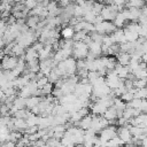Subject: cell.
I'll list each match as a JSON object with an SVG mask.
<instances>
[{
    "label": "cell",
    "mask_w": 147,
    "mask_h": 147,
    "mask_svg": "<svg viewBox=\"0 0 147 147\" xmlns=\"http://www.w3.org/2000/svg\"><path fill=\"white\" fill-rule=\"evenodd\" d=\"M37 38V34L33 33L31 30H28L25 32H22L17 38H16V42L22 45L23 47H26V46H30L31 44H33V41L36 40Z\"/></svg>",
    "instance_id": "4"
},
{
    "label": "cell",
    "mask_w": 147,
    "mask_h": 147,
    "mask_svg": "<svg viewBox=\"0 0 147 147\" xmlns=\"http://www.w3.org/2000/svg\"><path fill=\"white\" fill-rule=\"evenodd\" d=\"M145 1H147V0H145Z\"/></svg>",
    "instance_id": "55"
},
{
    "label": "cell",
    "mask_w": 147,
    "mask_h": 147,
    "mask_svg": "<svg viewBox=\"0 0 147 147\" xmlns=\"http://www.w3.org/2000/svg\"><path fill=\"white\" fill-rule=\"evenodd\" d=\"M94 25H95V31H98L99 33H102V34H105V33L109 34V33H113L116 31L115 23H111L109 21H102V22L96 23Z\"/></svg>",
    "instance_id": "5"
},
{
    "label": "cell",
    "mask_w": 147,
    "mask_h": 147,
    "mask_svg": "<svg viewBox=\"0 0 147 147\" xmlns=\"http://www.w3.org/2000/svg\"><path fill=\"white\" fill-rule=\"evenodd\" d=\"M134 98H140V99H146L147 98V87H141V88H136L134 92Z\"/></svg>",
    "instance_id": "32"
},
{
    "label": "cell",
    "mask_w": 147,
    "mask_h": 147,
    "mask_svg": "<svg viewBox=\"0 0 147 147\" xmlns=\"http://www.w3.org/2000/svg\"><path fill=\"white\" fill-rule=\"evenodd\" d=\"M115 71H116L117 75H118L121 78H123V79H126V78L129 77L130 72H131V70H130V68H129L127 65H122V64H119V63L116 64Z\"/></svg>",
    "instance_id": "13"
},
{
    "label": "cell",
    "mask_w": 147,
    "mask_h": 147,
    "mask_svg": "<svg viewBox=\"0 0 147 147\" xmlns=\"http://www.w3.org/2000/svg\"><path fill=\"white\" fill-rule=\"evenodd\" d=\"M139 23L140 24H147V15H145L144 13H141V15L139 16Z\"/></svg>",
    "instance_id": "46"
},
{
    "label": "cell",
    "mask_w": 147,
    "mask_h": 147,
    "mask_svg": "<svg viewBox=\"0 0 147 147\" xmlns=\"http://www.w3.org/2000/svg\"><path fill=\"white\" fill-rule=\"evenodd\" d=\"M87 37V31L86 30H80V31H76L75 36H74V40L78 41V40H85V38Z\"/></svg>",
    "instance_id": "33"
},
{
    "label": "cell",
    "mask_w": 147,
    "mask_h": 147,
    "mask_svg": "<svg viewBox=\"0 0 147 147\" xmlns=\"http://www.w3.org/2000/svg\"><path fill=\"white\" fill-rule=\"evenodd\" d=\"M141 15V11L139 8H136V7H131L129 9V20L132 21V22H136L139 20V16Z\"/></svg>",
    "instance_id": "20"
},
{
    "label": "cell",
    "mask_w": 147,
    "mask_h": 147,
    "mask_svg": "<svg viewBox=\"0 0 147 147\" xmlns=\"http://www.w3.org/2000/svg\"><path fill=\"white\" fill-rule=\"evenodd\" d=\"M37 1H38V2H42V0H37Z\"/></svg>",
    "instance_id": "53"
},
{
    "label": "cell",
    "mask_w": 147,
    "mask_h": 147,
    "mask_svg": "<svg viewBox=\"0 0 147 147\" xmlns=\"http://www.w3.org/2000/svg\"><path fill=\"white\" fill-rule=\"evenodd\" d=\"M113 44H115V40L113 38V36H105L103 37V41H102V45H106V46H111Z\"/></svg>",
    "instance_id": "42"
},
{
    "label": "cell",
    "mask_w": 147,
    "mask_h": 147,
    "mask_svg": "<svg viewBox=\"0 0 147 147\" xmlns=\"http://www.w3.org/2000/svg\"><path fill=\"white\" fill-rule=\"evenodd\" d=\"M125 21H126V18H125V16H124V14H123L122 11H119V13L116 15V17L114 18V23H115V25L118 26V28L123 26L124 23H125Z\"/></svg>",
    "instance_id": "29"
},
{
    "label": "cell",
    "mask_w": 147,
    "mask_h": 147,
    "mask_svg": "<svg viewBox=\"0 0 147 147\" xmlns=\"http://www.w3.org/2000/svg\"><path fill=\"white\" fill-rule=\"evenodd\" d=\"M53 87H52V83L51 82H48L47 84H45L41 88H40V94H46V95H48L49 93H52L53 92V90H52Z\"/></svg>",
    "instance_id": "37"
},
{
    "label": "cell",
    "mask_w": 147,
    "mask_h": 147,
    "mask_svg": "<svg viewBox=\"0 0 147 147\" xmlns=\"http://www.w3.org/2000/svg\"><path fill=\"white\" fill-rule=\"evenodd\" d=\"M92 118H93V116H90V115L84 116V117L82 118V121L79 122V126H80L82 129H84V130L90 129V127H91V123H92Z\"/></svg>",
    "instance_id": "26"
},
{
    "label": "cell",
    "mask_w": 147,
    "mask_h": 147,
    "mask_svg": "<svg viewBox=\"0 0 147 147\" xmlns=\"http://www.w3.org/2000/svg\"><path fill=\"white\" fill-rule=\"evenodd\" d=\"M105 117L109 121V123H114V121L118 117V111H117V109L115 108V106L113 105V106H110V107H108L107 108V110L105 111Z\"/></svg>",
    "instance_id": "12"
},
{
    "label": "cell",
    "mask_w": 147,
    "mask_h": 147,
    "mask_svg": "<svg viewBox=\"0 0 147 147\" xmlns=\"http://www.w3.org/2000/svg\"><path fill=\"white\" fill-rule=\"evenodd\" d=\"M142 13H144L145 15H147V5H146V6L142 8Z\"/></svg>",
    "instance_id": "51"
},
{
    "label": "cell",
    "mask_w": 147,
    "mask_h": 147,
    "mask_svg": "<svg viewBox=\"0 0 147 147\" xmlns=\"http://www.w3.org/2000/svg\"><path fill=\"white\" fill-rule=\"evenodd\" d=\"M144 3H145V0H130V1L126 3V6H127L129 8H131V7L141 8V7H144Z\"/></svg>",
    "instance_id": "34"
},
{
    "label": "cell",
    "mask_w": 147,
    "mask_h": 147,
    "mask_svg": "<svg viewBox=\"0 0 147 147\" xmlns=\"http://www.w3.org/2000/svg\"><path fill=\"white\" fill-rule=\"evenodd\" d=\"M122 144H125V142L119 138V136L118 137H115V138H113V139H110V140L107 141V145L108 146H116V145H122Z\"/></svg>",
    "instance_id": "38"
},
{
    "label": "cell",
    "mask_w": 147,
    "mask_h": 147,
    "mask_svg": "<svg viewBox=\"0 0 147 147\" xmlns=\"http://www.w3.org/2000/svg\"><path fill=\"white\" fill-rule=\"evenodd\" d=\"M24 3H25V6H26L29 9H33L39 2H38L37 0H24Z\"/></svg>",
    "instance_id": "43"
},
{
    "label": "cell",
    "mask_w": 147,
    "mask_h": 147,
    "mask_svg": "<svg viewBox=\"0 0 147 147\" xmlns=\"http://www.w3.org/2000/svg\"><path fill=\"white\" fill-rule=\"evenodd\" d=\"M20 0H2V2H7V3H11V2H17Z\"/></svg>",
    "instance_id": "50"
},
{
    "label": "cell",
    "mask_w": 147,
    "mask_h": 147,
    "mask_svg": "<svg viewBox=\"0 0 147 147\" xmlns=\"http://www.w3.org/2000/svg\"><path fill=\"white\" fill-rule=\"evenodd\" d=\"M48 82H49V80H48V77H47V76H44V77H41L40 79L37 80V85H38L39 88H41V87H42L45 84H47Z\"/></svg>",
    "instance_id": "45"
},
{
    "label": "cell",
    "mask_w": 147,
    "mask_h": 147,
    "mask_svg": "<svg viewBox=\"0 0 147 147\" xmlns=\"http://www.w3.org/2000/svg\"><path fill=\"white\" fill-rule=\"evenodd\" d=\"M102 8H103V6H102L100 2H94L93 8H92V11H93L95 15H100L101 11H102Z\"/></svg>",
    "instance_id": "41"
},
{
    "label": "cell",
    "mask_w": 147,
    "mask_h": 147,
    "mask_svg": "<svg viewBox=\"0 0 147 147\" xmlns=\"http://www.w3.org/2000/svg\"><path fill=\"white\" fill-rule=\"evenodd\" d=\"M13 123H14V130H24L28 127V123L25 118H18V117H14L13 118Z\"/></svg>",
    "instance_id": "16"
},
{
    "label": "cell",
    "mask_w": 147,
    "mask_h": 147,
    "mask_svg": "<svg viewBox=\"0 0 147 147\" xmlns=\"http://www.w3.org/2000/svg\"><path fill=\"white\" fill-rule=\"evenodd\" d=\"M90 36H91L92 40H94V41H96V42H99V44H102L103 37H105L102 33H99L98 31H92V33H91Z\"/></svg>",
    "instance_id": "35"
},
{
    "label": "cell",
    "mask_w": 147,
    "mask_h": 147,
    "mask_svg": "<svg viewBox=\"0 0 147 147\" xmlns=\"http://www.w3.org/2000/svg\"><path fill=\"white\" fill-rule=\"evenodd\" d=\"M76 1H77L78 5H83V3L85 2V0H76Z\"/></svg>",
    "instance_id": "52"
},
{
    "label": "cell",
    "mask_w": 147,
    "mask_h": 147,
    "mask_svg": "<svg viewBox=\"0 0 147 147\" xmlns=\"http://www.w3.org/2000/svg\"><path fill=\"white\" fill-rule=\"evenodd\" d=\"M114 3L117 5L119 7V10L123 8V6L125 5V0H114Z\"/></svg>",
    "instance_id": "47"
},
{
    "label": "cell",
    "mask_w": 147,
    "mask_h": 147,
    "mask_svg": "<svg viewBox=\"0 0 147 147\" xmlns=\"http://www.w3.org/2000/svg\"><path fill=\"white\" fill-rule=\"evenodd\" d=\"M42 47H44V45H42V42H41V41H40V42H38V44H34V45H33V48H34L36 51H38V52H39Z\"/></svg>",
    "instance_id": "48"
},
{
    "label": "cell",
    "mask_w": 147,
    "mask_h": 147,
    "mask_svg": "<svg viewBox=\"0 0 147 147\" xmlns=\"http://www.w3.org/2000/svg\"><path fill=\"white\" fill-rule=\"evenodd\" d=\"M124 33H125V38L127 41H136L140 37L138 32L132 31V30H127V29H124Z\"/></svg>",
    "instance_id": "25"
},
{
    "label": "cell",
    "mask_w": 147,
    "mask_h": 147,
    "mask_svg": "<svg viewBox=\"0 0 147 147\" xmlns=\"http://www.w3.org/2000/svg\"><path fill=\"white\" fill-rule=\"evenodd\" d=\"M106 83H107V85H108L111 90H115V88H117L118 86H121L122 84H124L123 78H121V77L117 75V72L115 71V69L108 71L107 76H106Z\"/></svg>",
    "instance_id": "3"
},
{
    "label": "cell",
    "mask_w": 147,
    "mask_h": 147,
    "mask_svg": "<svg viewBox=\"0 0 147 147\" xmlns=\"http://www.w3.org/2000/svg\"><path fill=\"white\" fill-rule=\"evenodd\" d=\"M10 54H11V55H15V56H21V55H23V54H24V47H23L22 45H20V44L16 42V44H14Z\"/></svg>",
    "instance_id": "30"
},
{
    "label": "cell",
    "mask_w": 147,
    "mask_h": 147,
    "mask_svg": "<svg viewBox=\"0 0 147 147\" xmlns=\"http://www.w3.org/2000/svg\"><path fill=\"white\" fill-rule=\"evenodd\" d=\"M87 45H88L90 52H92L95 56L102 54V44H99V42H96V41H94V40H91Z\"/></svg>",
    "instance_id": "14"
},
{
    "label": "cell",
    "mask_w": 147,
    "mask_h": 147,
    "mask_svg": "<svg viewBox=\"0 0 147 147\" xmlns=\"http://www.w3.org/2000/svg\"><path fill=\"white\" fill-rule=\"evenodd\" d=\"M130 126L131 124L129 125H125V126H121V129L118 130V136L119 138L125 142V144H129L131 140H132V133H131V130H130Z\"/></svg>",
    "instance_id": "11"
},
{
    "label": "cell",
    "mask_w": 147,
    "mask_h": 147,
    "mask_svg": "<svg viewBox=\"0 0 147 147\" xmlns=\"http://www.w3.org/2000/svg\"><path fill=\"white\" fill-rule=\"evenodd\" d=\"M38 17H39V16H37V15L30 16V17L28 18V21H26L28 26L31 28V29H33V30H36L37 26H38V23H39V18H38Z\"/></svg>",
    "instance_id": "28"
},
{
    "label": "cell",
    "mask_w": 147,
    "mask_h": 147,
    "mask_svg": "<svg viewBox=\"0 0 147 147\" xmlns=\"http://www.w3.org/2000/svg\"><path fill=\"white\" fill-rule=\"evenodd\" d=\"M77 61L75 59H71V57H68L61 62L57 63L56 65V70L57 72L60 74V76H74V74L76 72L77 70Z\"/></svg>",
    "instance_id": "1"
},
{
    "label": "cell",
    "mask_w": 147,
    "mask_h": 147,
    "mask_svg": "<svg viewBox=\"0 0 147 147\" xmlns=\"http://www.w3.org/2000/svg\"><path fill=\"white\" fill-rule=\"evenodd\" d=\"M25 119H26L28 126H34V125H38V124H39L40 117H38V116H37V114L30 113V114H29V116H28Z\"/></svg>",
    "instance_id": "24"
},
{
    "label": "cell",
    "mask_w": 147,
    "mask_h": 147,
    "mask_svg": "<svg viewBox=\"0 0 147 147\" xmlns=\"http://www.w3.org/2000/svg\"><path fill=\"white\" fill-rule=\"evenodd\" d=\"M24 69H25V62H24V60H23V59H20V60H18L17 65L13 69V74L17 77L20 74H22V72L24 71Z\"/></svg>",
    "instance_id": "27"
},
{
    "label": "cell",
    "mask_w": 147,
    "mask_h": 147,
    "mask_svg": "<svg viewBox=\"0 0 147 147\" xmlns=\"http://www.w3.org/2000/svg\"><path fill=\"white\" fill-rule=\"evenodd\" d=\"M39 59L40 60H46L52 56V46L51 45H45L39 52Z\"/></svg>",
    "instance_id": "17"
},
{
    "label": "cell",
    "mask_w": 147,
    "mask_h": 147,
    "mask_svg": "<svg viewBox=\"0 0 147 147\" xmlns=\"http://www.w3.org/2000/svg\"><path fill=\"white\" fill-rule=\"evenodd\" d=\"M113 38H114V40H115V42H119V44H122V42H125V41H127L126 40V38H125V33H124V30H116L115 32H113Z\"/></svg>",
    "instance_id": "18"
},
{
    "label": "cell",
    "mask_w": 147,
    "mask_h": 147,
    "mask_svg": "<svg viewBox=\"0 0 147 147\" xmlns=\"http://www.w3.org/2000/svg\"><path fill=\"white\" fill-rule=\"evenodd\" d=\"M100 74L98 71H88V75H87V78L90 80V84H93L98 78H99Z\"/></svg>",
    "instance_id": "39"
},
{
    "label": "cell",
    "mask_w": 147,
    "mask_h": 147,
    "mask_svg": "<svg viewBox=\"0 0 147 147\" xmlns=\"http://www.w3.org/2000/svg\"><path fill=\"white\" fill-rule=\"evenodd\" d=\"M75 32H76V31H75V29H74L72 26H65V28L62 29L61 36H62L64 39H71V38H74Z\"/></svg>",
    "instance_id": "21"
},
{
    "label": "cell",
    "mask_w": 147,
    "mask_h": 147,
    "mask_svg": "<svg viewBox=\"0 0 147 147\" xmlns=\"http://www.w3.org/2000/svg\"><path fill=\"white\" fill-rule=\"evenodd\" d=\"M134 92H136V88H131V90H127L125 93H123L121 95V99L126 101V102H130L133 98H134Z\"/></svg>",
    "instance_id": "31"
},
{
    "label": "cell",
    "mask_w": 147,
    "mask_h": 147,
    "mask_svg": "<svg viewBox=\"0 0 147 147\" xmlns=\"http://www.w3.org/2000/svg\"><path fill=\"white\" fill-rule=\"evenodd\" d=\"M60 3H61L62 7H65V6L69 5V0H60Z\"/></svg>",
    "instance_id": "49"
},
{
    "label": "cell",
    "mask_w": 147,
    "mask_h": 147,
    "mask_svg": "<svg viewBox=\"0 0 147 147\" xmlns=\"http://www.w3.org/2000/svg\"><path fill=\"white\" fill-rule=\"evenodd\" d=\"M107 108H108V106H107V103L103 101L102 98L96 99L95 102L91 106L92 113L95 114V115H102V114H105V111L107 110Z\"/></svg>",
    "instance_id": "8"
},
{
    "label": "cell",
    "mask_w": 147,
    "mask_h": 147,
    "mask_svg": "<svg viewBox=\"0 0 147 147\" xmlns=\"http://www.w3.org/2000/svg\"><path fill=\"white\" fill-rule=\"evenodd\" d=\"M88 52H90L88 45L84 40L75 41V45H74V56L75 57H77L78 60L85 59V57H87Z\"/></svg>",
    "instance_id": "2"
},
{
    "label": "cell",
    "mask_w": 147,
    "mask_h": 147,
    "mask_svg": "<svg viewBox=\"0 0 147 147\" xmlns=\"http://www.w3.org/2000/svg\"><path fill=\"white\" fill-rule=\"evenodd\" d=\"M146 99H147V98H146Z\"/></svg>",
    "instance_id": "56"
},
{
    "label": "cell",
    "mask_w": 147,
    "mask_h": 147,
    "mask_svg": "<svg viewBox=\"0 0 147 147\" xmlns=\"http://www.w3.org/2000/svg\"><path fill=\"white\" fill-rule=\"evenodd\" d=\"M40 101H41V98L39 95H31V96L26 98V107L32 109L33 107L38 106Z\"/></svg>",
    "instance_id": "19"
},
{
    "label": "cell",
    "mask_w": 147,
    "mask_h": 147,
    "mask_svg": "<svg viewBox=\"0 0 147 147\" xmlns=\"http://www.w3.org/2000/svg\"><path fill=\"white\" fill-rule=\"evenodd\" d=\"M98 15H95L92 10L91 11H88V13H86L84 16H83V20H85L86 22H90V23H93L94 24V22H95V17H96Z\"/></svg>",
    "instance_id": "36"
},
{
    "label": "cell",
    "mask_w": 147,
    "mask_h": 147,
    "mask_svg": "<svg viewBox=\"0 0 147 147\" xmlns=\"http://www.w3.org/2000/svg\"><path fill=\"white\" fill-rule=\"evenodd\" d=\"M117 137V130L115 126H106L105 129L101 130V133H100V139L102 141L103 145H107V141Z\"/></svg>",
    "instance_id": "7"
},
{
    "label": "cell",
    "mask_w": 147,
    "mask_h": 147,
    "mask_svg": "<svg viewBox=\"0 0 147 147\" xmlns=\"http://www.w3.org/2000/svg\"><path fill=\"white\" fill-rule=\"evenodd\" d=\"M38 57H39V53H38V51H36L33 47L28 48V51L25 52V55H24V59H25L26 61H32V60L38 59Z\"/></svg>",
    "instance_id": "22"
},
{
    "label": "cell",
    "mask_w": 147,
    "mask_h": 147,
    "mask_svg": "<svg viewBox=\"0 0 147 147\" xmlns=\"http://www.w3.org/2000/svg\"><path fill=\"white\" fill-rule=\"evenodd\" d=\"M18 60L17 56L13 55V56H5L3 60H2V69L5 70H13L17 63H18Z\"/></svg>",
    "instance_id": "10"
},
{
    "label": "cell",
    "mask_w": 147,
    "mask_h": 147,
    "mask_svg": "<svg viewBox=\"0 0 147 147\" xmlns=\"http://www.w3.org/2000/svg\"><path fill=\"white\" fill-rule=\"evenodd\" d=\"M72 53H74V48H63V47H60L56 51V53L54 55V59H55L56 62H61V61L70 57V55Z\"/></svg>",
    "instance_id": "9"
},
{
    "label": "cell",
    "mask_w": 147,
    "mask_h": 147,
    "mask_svg": "<svg viewBox=\"0 0 147 147\" xmlns=\"http://www.w3.org/2000/svg\"><path fill=\"white\" fill-rule=\"evenodd\" d=\"M117 61L122 65H129L131 61V54L129 52H119L117 55Z\"/></svg>",
    "instance_id": "15"
},
{
    "label": "cell",
    "mask_w": 147,
    "mask_h": 147,
    "mask_svg": "<svg viewBox=\"0 0 147 147\" xmlns=\"http://www.w3.org/2000/svg\"><path fill=\"white\" fill-rule=\"evenodd\" d=\"M29 111H26L24 108L23 109H18L16 113H14V116L15 117H18V118H26L29 116Z\"/></svg>",
    "instance_id": "40"
},
{
    "label": "cell",
    "mask_w": 147,
    "mask_h": 147,
    "mask_svg": "<svg viewBox=\"0 0 147 147\" xmlns=\"http://www.w3.org/2000/svg\"><path fill=\"white\" fill-rule=\"evenodd\" d=\"M46 145H48V146H60V145H62V142H60L57 138L52 137V138L46 142Z\"/></svg>",
    "instance_id": "44"
},
{
    "label": "cell",
    "mask_w": 147,
    "mask_h": 147,
    "mask_svg": "<svg viewBox=\"0 0 147 147\" xmlns=\"http://www.w3.org/2000/svg\"><path fill=\"white\" fill-rule=\"evenodd\" d=\"M28 69L30 72H38L40 70V62L38 61V59L28 61Z\"/></svg>",
    "instance_id": "23"
},
{
    "label": "cell",
    "mask_w": 147,
    "mask_h": 147,
    "mask_svg": "<svg viewBox=\"0 0 147 147\" xmlns=\"http://www.w3.org/2000/svg\"><path fill=\"white\" fill-rule=\"evenodd\" d=\"M146 65H147V61H146Z\"/></svg>",
    "instance_id": "54"
},
{
    "label": "cell",
    "mask_w": 147,
    "mask_h": 147,
    "mask_svg": "<svg viewBox=\"0 0 147 147\" xmlns=\"http://www.w3.org/2000/svg\"><path fill=\"white\" fill-rule=\"evenodd\" d=\"M108 124H109V121L106 117H101V115H95L94 114L90 129H93L94 131H101L102 129L108 126Z\"/></svg>",
    "instance_id": "6"
}]
</instances>
